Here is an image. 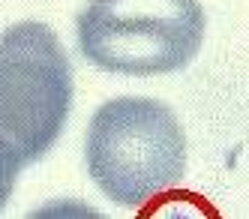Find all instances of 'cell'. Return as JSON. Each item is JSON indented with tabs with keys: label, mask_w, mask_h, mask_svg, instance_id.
<instances>
[{
	"label": "cell",
	"mask_w": 249,
	"mask_h": 219,
	"mask_svg": "<svg viewBox=\"0 0 249 219\" xmlns=\"http://www.w3.org/2000/svg\"><path fill=\"white\" fill-rule=\"evenodd\" d=\"M87 174L120 207H141L180 186L186 135L177 114L150 96H117L87 126Z\"/></svg>",
	"instance_id": "cell-1"
},
{
	"label": "cell",
	"mask_w": 249,
	"mask_h": 219,
	"mask_svg": "<svg viewBox=\"0 0 249 219\" xmlns=\"http://www.w3.org/2000/svg\"><path fill=\"white\" fill-rule=\"evenodd\" d=\"M81 57L117 75L183 69L204 42L198 0H90L75 21Z\"/></svg>",
	"instance_id": "cell-2"
},
{
	"label": "cell",
	"mask_w": 249,
	"mask_h": 219,
	"mask_svg": "<svg viewBox=\"0 0 249 219\" xmlns=\"http://www.w3.org/2000/svg\"><path fill=\"white\" fill-rule=\"evenodd\" d=\"M72 108V66L57 33L18 21L0 33V141L24 165L42 159Z\"/></svg>",
	"instance_id": "cell-3"
},
{
	"label": "cell",
	"mask_w": 249,
	"mask_h": 219,
	"mask_svg": "<svg viewBox=\"0 0 249 219\" xmlns=\"http://www.w3.org/2000/svg\"><path fill=\"white\" fill-rule=\"evenodd\" d=\"M21 168H24V162L18 159V153H15L9 144L0 141V210H3V204L9 201L12 186H15V177H18Z\"/></svg>",
	"instance_id": "cell-4"
}]
</instances>
